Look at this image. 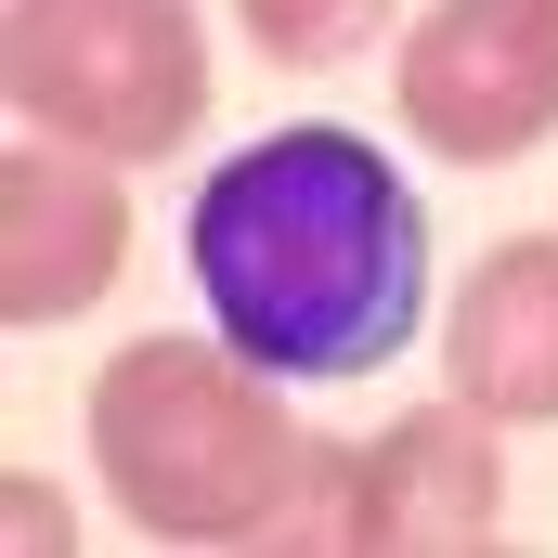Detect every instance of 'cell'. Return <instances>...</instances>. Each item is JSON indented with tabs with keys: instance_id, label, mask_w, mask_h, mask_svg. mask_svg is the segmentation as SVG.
Masks as SVG:
<instances>
[{
	"instance_id": "cell-3",
	"label": "cell",
	"mask_w": 558,
	"mask_h": 558,
	"mask_svg": "<svg viewBox=\"0 0 558 558\" xmlns=\"http://www.w3.org/2000/svg\"><path fill=\"white\" fill-rule=\"evenodd\" d=\"M0 92L13 118L118 169H169L208 131V13L195 0H13L0 13Z\"/></svg>"
},
{
	"instance_id": "cell-4",
	"label": "cell",
	"mask_w": 558,
	"mask_h": 558,
	"mask_svg": "<svg viewBox=\"0 0 558 558\" xmlns=\"http://www.w3.org/2000/svg\"><path fill=\"white\" fill-rule=\"evenodd\" d=\"M390 118L441 169H520L558 143V0H416L390 39Z\"/></svg>"
},
{
	"instance_id": "cell-7",
	"label": "cell",
	"mask_w": 558,
	"mask_h": 558,
	"mask_svg": "<svg viewBox=\"0 0 558 558\" xmlns=\"http://www.w3.org/2000/svg\"><path fill=\"white\" fill-rule=\"evenodd\" d=\"M441 390L507 428H558V234H494L441 299Z\"/></svg>"
},
{
	"instance_id": "cell-6",
	"label": "cell",
	"mask_w": 558,
	"mask_h": 558,
	"mask_svg": "<svg viewBox=\"0 0 558 558\" xmlns=\"http://www.w3.org/2000/svg\"><path fill=\"white\" fill-rule=\"evenodd\" d=\"M377 454V558H468L507 533V416H481L468 390H428L364 441Z\"/></svg>"
},
{
	"instance_id": "cell-9",
	"label": "cell",
	"mask_w": 558,
	"mask_h": 558,
	"mask_svg": "<svg viewBox=\"0 0 558 558\" xmlns=\"http://www.w3.org/2000/svg\"><path fill=\"white\" fill-rule=\"evenodd\" d=\"M260 65H364L377 39H403V0H234Z\"/></svg>"
},
{
	"instance_id": "cell-1",
	"label": "cell",
	"mask_w": 558,
	"mask_h": 558,
	"mask_svg": "<svg viewBox=\"0 0 558 558\" xmlns=\"http://www.w3.org/2000/svg\"><path fill=\"white\" fill-rule=\"evenodd\" d=\"M195 312L286 390L390 377L428 325V195L351 118L247 131L182 208Z\"/></svg>"
},
{
	"instance_id": "cell-5",
	"label": "cell",
	"mask_w": 558,
	"mask_h": 558,
	"mask_svg": "<svg viewBox=\"0 0 558 558\" xmlns=\"http://www.w3.org/2000/svg\"><path fill=\"white\" fill-rule=\"evenodd\" d=\"M118 274H131L118 156H78V143L26 131L0 156V312L13 325H78Z\"/></svg>"
},
{
	"instance_id": "cell-10",
	"label": "cell",
	"mask_w": 558,
	"mask_h": 558,
	"mask_svg": "<svg viewBox=\"0 0 558 558\" xmlns=\"http://www.w3.org/2000/svg\"><path fill=\"white\" fill-rule=\"evenodd\" d=\"M0 481H13V520H0V533H13L26 558H39V546H78V520H65V494H52V468H0Z\"/></svg>"
},
{
	"instance_id": "cell-2",
	"label": "cell",
	"mask_w": 558,
	"mask_h": 558,
	"mask_svg": "<svg viewBox=\"0 0 558 558\" xmlns=\"http://www.w3.org/2000/svg\"><path fill=\"white\" fill-rule=\"evenodd\" d=\"M312 428L286 416V377H260L221 325H156L92 377V481L143 546H274Z\"/></svg>"
},
{
	"instance_id": "cell-8",
	"label": "cell",
	"mask_w": 558,
	"mask_h": 558,
	"mask_svg": "<svg viewBox=\"0 0 558 558\" xmlns=\"http://www.w3.org/2000/svg\"><path fill=\"white\" fill-rule=\"evenodd\" d=\"M274 546H299V558H377V454H364V441H312V454H299V494H286Z\"/></svg>"
}]
</instances>
